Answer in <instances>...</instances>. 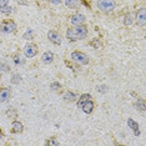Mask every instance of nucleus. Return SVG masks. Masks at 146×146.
<instances>
[{
    "label": "nucleus",
    "mask_w": 146,
    "mask_h": 146,
    "mask_svg": "<svg viewBox=\"0 0 146 146\" xmlns=\"http://www.w3.org/2000/svg\"><path fill=\"white\" fill-rule=\"evenodd\" d=\"M91 99V95L90 94H82L80 98H79V100H78V108H80L81 109V106L82 104H85L88 100H90Z\"/></svg>",
    "instance_id": "dca6fc26"
},
{
    "label": "nucleus",
    "mask_w": 146,
    "mask_h": 146,
    "mask_svg": "<svg viewBox=\"0 0 146 146\" xmlns=\"http://www.w3.org/2000/svg\"><path fill=\"white\" fill-rule=\"evenodd\" d=\"M14 62H15V64H23V60H21V59H20V56H19V55H16L15 56V58H14Z\"/></svg>",
    "instance_id": "393cba45"
},
{
    "label": "nucleus",
    "mask_w": 146,
    "mask_h": 146,
    "mask_svg": "<svg viewBox=\"0 0 146 146\" xmlns=\"http://www.w3.org/2000/svg\"><path fill=\"white\" fill-rule=\"evenodd\" d=\"M127 125L130 126V127L134 130V134L137 136V135H140V131H139V125H137V122H135L132 119H127Z\"/></svg>",
    "instance_id": "4468645a"
},
{
    "label": "nucleus",
    "mask_w": 146,
    "mask_h": 146,
    "mask_svg": "<svg viewBox=\"0 0 146 146\" xmlns=\"http://www.w3.org/2000/svg\"><path fill=\"white\" fill-rule=\"evenodd\" d=\"M85 16L82 14H74L70 18V23L72 25H82L85 23Z\"/></svg>",
    "instance_id": "6e6552de"
},
{
    "label": "nucleus",
    "mask_w": 146,
    "mask_h": 146,
    "mask_svg": "<svg viewBox=\"0 0 146 146\" xmlns=\"http://www.w3.org/2000/svg\"><path fill=\"white\" fill-rule=\"evenodd\" d=\"M46 144H49V145H58L59 142L58 141H55V140H50V141H48Z\"/></svg>",
    "instance_id": "c85d7f7f"
},
{
    "label": "nucleus",
    "mask_w": 146,
    "mask_h": 146,
    "mask_svg": "<svg viewBox=\"0 0 146 146\" xmlns=\"http://www.w3.org/2000/svg\"><path fill=\"white\" fill-rule=\"evenodd\" d=\"M0 78H1V70H0Z\"/></svg>",
    "instance_id": "7c9ffc66"
},
{
    "label": "nucleus",
    "mask_w": 146,
    "mask_h": 146,
    "mask_svg": "<svg viewBox=\"0 0 146 146\" xmlns=\"http://www.w3.org/2000/svg\"><path fill=\"white\" fill-rule=\"evenodd\" d=\"M106 90H108V88H106L105 85H102V86H100V89H99V91H101V92H105Z\"/></svg>",
    "instance_id": "cd10ccee"
},
{
    "label": "nucleus",
    "mask_w": 146,
    "mask_h": 146,
    "mask_svg": "<svg viewBox=\"0 0 146 146\" xmlns=\"http://www.w3.org/2000/svg\"><path fill=\"white\" fill-rule=\"evenodd\" d=\"M96 4H98V8L100 9L102 13H106V14L114 11V9L116 8L115 0H98Z\"/></svg>",
    "instance_id": "f03ea898"
},
{
    "label": "nucleus",
    "mask_w": 146,
    "mask_h": 146,
    "mask_svg": "<svg viewBox=\"0 0 146 146\" xmlns=\"http://www.w3.org/2000/svg\"><path fill=\"white\" fill-rule=\"evenodd\" d=\"M81 110L85 112V114H91L92 110H94V102L91 101V99L90 100H88L85 102V104H82L81 106Z\"/></svg>",
    "instance_id": "1a4fd4ad"
},
{
    "label": "nucleus",
    "mask_w": 146,
    "mask_h": 146,
    "mask_svg": "<svg viewBox=\"0 0 146 146\" xmlns=\"http://www.w3.org/2000/svg\"><path fill=\"white\" fill-rule=\"evenodd\" d=\"M71 59L75 62L81 64V65L89 64V56L86 54H84V52H81V51H72L71 52Z\"/></svg>",
    "instance_id": "20e7f679"
},
{
    "label": "nucleus",
    "mask_w": 146,
    "mask_h": 146,
    "mask_svg": "<svg viewBox=\"0 0 146 146\" xmlns=\"http://www.w3.org/2000/svg\"><path fill=\"white\" fill-rule=\"evenodd\" d=\"M0 70L8 72V71H10V68H9V65H6L5 62H0Z\"/></svg>",
    "instance_id": "412c9836"
},
{
    "label": "nucleus",
    "mask_w": 146,
    "mask_h": 146,
    "mask_svg": "<svg viewBox=\"0 0 146 146\" xmlns=\"http://www.w3.org/2000/svg\"><path fill=\"white\" fill-rule=\"evenodd\" d=\"M76 99H78V95L74 94L72 91H66L65 94H64V100H65V101L71 102V101H75Z\"/></svg>",
    "instance_id": "2eb2a0df"
},
{
    "label": "nucleus",
    "mask_w": 146,
    "mask_h": 146,
    "mask_svg": "<svg viewBox=\"0 0 146 146\" xmlns=\"http://www.w3.org/2000/svg\"><path fill=\"white\" fill-rule=\"evenodd\" d=\"M136 109L140 110L141 112H144L145 111V101L144 100H137V102H136Z\"/></svg>",
    "instance_id": "a211bd4d"
},
{
    "label": "nucleus",
    "mask_w": 146,
    "mask_h": 146,
    "mask_svg": "<svg viewBox=\"0 0 146 146\" xmlns=\"http://www.w3.org/2000/svg\"><path fill=\"white\" fill-rule=\"evenodd\" d=\"M50 88H51V90L52 91H59V90H60V88H61V85L60 84H59V82H52V84L50 85Z\"/></svg>",
    "instance_id": "aec40b11"
},
{
    "label": "nucleus",
    "mask_w": 146,
    "mask_h": 146,
    "mask_svg": "<svg viewBox=\"0 0 146 146\" xmlns=\"http://www.w3.org/2000/svg\"><path fill=\"white\" fill-rule=\"evenodd\" d=\"M15 30H16V24L11 19L4 20L0 24V31H1L3 34H11V33H14Z\"/></svg>",
    "instance_id": "7ed1b4c3"
},
{
    "label": "nucleus",
    "mask_w": 146,
    "mask_h": 146,
    "mask_svg": "<svg viewBox=\"0 0 146 146\" xmlns=\"http://www.w3.org/2000/svg\"><path fill=\"white\" fill-rule=\"evenodd\" d=\"M136 23H137V25H140L141 28H145L146 26V11H145V8H141L140 10L137 11V14H136Z\"/></svg>",
    "instance_id": "423d86ee"
},
{
    "label": "nucleus",
    "mask_w": 146,
    "mask_h": 146,
    "mask_svg": "<svg viewBox=\"0 0 146 146\" xmlns=\"http://www.w3.org/2000/svg\"><path fill=\"white\" fill-rule=\"evenodd\" d=\"M1 137H3V132L0 131V139H1Z\"/></svg>",
    "instance_id": "c756f323"
},
{
    "label": "nucleus",
    "mask_w": 146,
    "mask_h": 146,
    "mask_svg": "<svg viewBox=\"0 0 146 146\" xmlns=\"http://www.w3.org/2000/svg\"><path fill=\"white\" fill-rule=\"evenodd\" d=\"M23 130H24V126L20 121H14L11 125V131L14 132V134H21Z\"/></svg>",
    "instance_id": "9b49d317"
},
{
    "label": "nucleus",
    "mask_w": 146,
    "mask_h": 146,
    "mask_svg": "<svg viewBox=\"0 0 146 146\" xmlns=\"http://www.w3.org/2000/svg\"><path fill=\"white\" fill-rule=\"evenodd\" d=\"M91 45H94L95 48H100V46H101V44L98 41V39H95V40H92V41H91Z\"/></svg>",
    "instance_id": "a878e982"
},
{
    "label": "nucleus",
    "mask_w": 146,
    "mask_h": 146,
    "mask_svg": "<svg viewBox=\"0 0 146 146\" xmlns=\"http://www.w3.org/2000/svg\"><path fill=\"white\" fill-rule=\"evenodd\" d=\"M23 38H24L25 40H31L33 39V30L31 29H29L28 31H25V34L23 35Z\"/></svg>",
    "instance_id": "6ab92c4d"
},
{
    "label": "nucleus",
    "mask_w": 146,
    "mask_h": 146,
    "mask_svg": "<svg viewBox=\"0 0 146 146\" xmlns=\"http://www.w3.org/2000/svg\"><path fill=\"white\" fill-rule=\"evenodd\" d=\"M9 96H10V90L6 88H3L0 89V102H4L9 99Z\"/></svg>",
    "instance_id": "f8f14e48"
},
{
    "label": "nucleus",
    "mask_w": 146,
    "mask_h": 146,
    "mask_svg": "<svg viewBox=\"0 0 146 146\" xmlns=\"http://www.w3.org/2000/svg\"><path fill=\"white\" fill-rule=\"evenodd\" d=\"M41 60L44 64H50V62L54 60V55H52V52L51 51H46L42 54V58H41Z\"/></svg>",
    "instance_id": "ddd939ff"
},
{
    "label": "nucleus",
    "mask_w": 146,
    "mask_h": 146,
    "mask_svg": "<svg viewBox=\"0 0 146 146\" xmlns=\"http://www.w3.org/2000/svg\"><path fill=\"white\" fill-rule=\"evenodd\" d=\"M61 1H62V0H50V3H51V4H54V5L61 4Z\"/></svg>",
    "instance_id": "bb28decb"
},
{
    "label": "nucleus",
    "mask_w": 146,
    "mask_h": 146,
    "mask_svg": "<svg viewBox=\"0 0 146 146\" xmlns=\"http://www.w3.org/2000/svg\"><path fill=\"white\" fill-rule=\"evenodd\" d=\"M0 11H1L3 14H10V13H11V8H10V6H5V8L0 9Z\"/></svg>",
    "instance_id": "5701e85b"
},
{
    "label": "nucleus",
    "mask_w": 146,
    "mask_h": 146,
    "mask_svg": "<svg viewBox=\"0 0 146 146\" xmlns=\"http://www.w3.org/2000/svg\"><path fill=\"white\" fill-rule=\"evenodd\" d=\"M8 4H9V0H0V9L8 6Z\"/></svg>",
    "instance_id": "b1692460"
},
{
    "label": "nucleus",
    "mask_w": 146,
    "mask_h": 146,
    "mask_svg": "<svg viewBox=\"0 0 146 146\" xmlns=\"http://www.w3.org/2000/svg\"><path fill=\"white\" fill-rule=\"evenodd\" d=\"M48 39L52 42V44H56V45H60L61 44L60 35H59V33L55 31V30H50L48 33Z\"/></svg>",
    "instance_id": "0eeeda50"
},
{
    "label": "nucleus",
    "mask_w": 146,
    "mask_h": 146,
    "mask_svg": "<svg viewBox=\"0 0 146 146\" xmlns=\"http://www.w3.org/2000/svg\"><path fill=\"white\" fill-rule=\"evenodd\" d=\"M88 36V28L82 25H75V28H70L66 30V38L70 41H78L82 40Z\"/></svg>",
    "instance_id": "f257e3e1"
},
{
    "label": "nucleus",
    "mask_w": 146,
    "mask_h": 146,
    "mask_svg": "<svg viewBox=\"0 0 146 146\" xmlns=\"http://www.w3.org/2000/svg\"><path fill=\"white\" fill-rule=\"evenodd\" d=\"M38 54V48L34 44H26L24 46V55L26 58H34Z\"/></svg>",
    "instance_id": "39448f33"
},
{
    "label": "nucleus",
    "mask_w": 146,
    "mask_h": 146,
    "mask_svg": "<svg viewBox=\"0 0 146 146\" xmlns=\"http://www.w3.org/2000/svg\"><path fill=\"white\" fill-rule=\"evenodd\" d=\"M20 75H18V74H14L13 75V78H11V82L13 84H18V82H20Z\"/></svg>",
    "instance_id": "4be33fe9"
},
{
    "label": "nucleus",
    "mask_w": 146,
    "mask_h": 146,
    "mask_svg": "<svg viewBox=\"0 0 146 146\" xmlns=\"http://www.w3.org/2000/svg\"><path fill=\"white\" fill-rule=\"evenodd\" d=\"M64 3L70 9H78L81 5V0H64Z\"/></svg>",
    "instance_id": "9d476101"
},
{
    "label": "nucleus",
    "mask_w": 146,
    "mask_h": 146,
    "mask_svg": "<svg viewBox=\"0 0 146 146\" xmlns=\"http://www.w3.org/2000/svg\"><path fill=\"white\" fill-rule=\"evenodd\" d=\"M132 23H134V18H132V14H130V13H127V14L125 15L124 24H125V25H131Z\"/></svg>",
    "instance_id": "f3484780"
}]
</instances>
